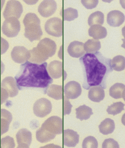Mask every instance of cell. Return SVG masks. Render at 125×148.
Instances as JSON below:
<instances>
[{
    "mask_svg": "<svg viewBox=\"0 0 125 148\" xmlns=\"http://www.w3.org/2000/svg\"><path fill=\"white\" fill-rule=\"evenodd\" d=\"M79 60L84 74L83 88L89 90L92 86H100L105 89L107 77L113 71L111 60L97 52L94 53H86L80 58Z\"/></svg>",
    "mask_w": 125,
    "mask_h": 148,
    "instance_id": "cell-1",
    "label": "cell"
},
{
    "mask_svg": "<svg viewBox=\"0 0 125 148\" xmlns=\"http://www.w3.org/2000/svg\"><path fill=\"white\" fill-rule=\"evenodd\" d=\"M47 62L41 64L26 61L20 65V69L15 77L18 88H45L52 83L53 80L47 70Z\"/></svg>",
    "mask_w": 125,
    "mask_h": 148,
    "instance_id": "cell-2",
    "label": "cell"
},
{
    "mask_svg": "<svg viewBox=\"0 0 125 148\" xmlns=\"http://www.w3.org/2000/svg\"><path fill=\"white\" fill-rule=\"evenodd\" d=\"M56 45L54 41L47 38L40 41L37 47L29 50L30 58L29 62L41 64L43 63L56 53Z\"/></svg>",
    "mask_w": 125,
    "mask_h": 148,
    "instance_id": "cell-3",
    "label": "cell"
},
{
    "mask_svg": "<svg viewBox=\"0 0 125 148\" xmlns=\"http://www.w3.org/2000/svg\"><path fill=\"white\" fill-rule=\"evenodd\" d=\"M23 23L25 26L24 35L31 42L41 39L43 32L41 26V21L37 15L28 13L25 16Z\"/></svg>",
    "mask_w": 125,
    "mask_h": 148,
    "instance_id": "cell-4",
    "label": "cell"
},
{
    "mask_svg": "<svg viewBox=\"0 0 125 148\" xmlns=\"http://www.w3.org/2000/svg\"><path fill=\"white\" fill-rule=\"evenodd\" d=\"M20 30V22L15 17H10L5 19L1 27L3 33L10 38L17 36Z\"/></svg>",
    "mask_w": 125,
    "mask_h": 148,
    "instance_id": "cell-5",
    "label": "cell"
},
{
    "mask_svg": "<svg viewBox=\"0 0 125 148\" xmlns=\"http://www.w3.org/2000/svg\"><path fill=\"white\" fill-rule=\"evenodd\" d=\"M41 127L46 131L55 135L61 134L63 130L62 120L59 116H52L43 123Z\"/></svg>",
    "mask_w": 125,
    "mask_h": 148,
    "instance_id": "cell-6",
    "label": "cell"
},
{
    "mask_svg": "<svg viewBox=\"0 0 125 148\" xmlns=\"http://www.w3.org/2000/svg\"><path fill=\"white\" fill-rule=\"evenodd\" d=\"M23 12V6L19 1L16 0H10L7 3L3 16L5 19L12 17L18 19Z\"/></svg>",
    "mask_w": 125,
    "mask_h": 148,
    "instance_id": "cell-7",
    "label": "cell"
},
{
    "mask_svg": "<svg viewBox=\"0 0 125 148\" xmlns=\"http://www.w3.org/2000/svg\"><path fill=\"white\" fill-rule=\"evenodd\" d=\"M45 29L50 35L56 37H60L62 35V21L57 17L51 18L46 22Z\"/></svg>",
    "mask_w": 125,
    "mask_h": 148,
    "instance_id": "cell-8",
    "label": "cell"
},
{
    "mask_svg": "<svg viewBox=\"0 0 125 148\" xmlns=\"http://www.w3.org/2000/svg\"><path fill=\"white\" fill-rule=\"evenodd\" d=\"M52 106L51 102L47 99L41 98L36 101L34 104L33 110L36 116L44 118L51 112Z\"/></svg>",
    "mask_w": 125,
    "mask_h": 148,
    "instance_id": "cell-9",
    "label": "cell"
},
{
    "mask_svg": "<svg viewBox=\"0 0 125 148\" xmlns=\"http://www.w3.org/2000/svg\"><path fill=\"white\" fill-rule=\"evenodd\" d=\"M12 59L18 64H23L28 61L30 58V52L26 47L22 46H15L11 52Z\"/></svg>",
    "mask_w": 125,
    "mask_h": 148,
    "instance_id": "cell-10",
    "label": "cell"
},
{
    "mask_svg": "<svg viewBox=\"0 0 125 148\" xmlns=\"http://www.w3.org/2000/svg\"><path fill=\"white\" fill-rule=\"evenodd\" d=\"M64 93L68 99H75L81 95L82 89L79 83L72 81L67 84L64 87Z\"/></svg>",
    "mask_w": 125,
    "mask_h": 148,
    "instance_id": "cell-11",
    "label": "cell"
},
{
    "mask_svg": "<svg viewBox=\"0 0 125 148\" xmlns=\"http://www.w3.org/2000/svg\"><path fill=\"white\" fill-rule=\"evenodd\" d=\"M57 9V4L54 0H44L39 6L38 11L41 16L45 18L50 17Z\"/></svg>",
    "mask_w": 125,
    "mask_h": 148,
    "instance_id": "cell-12",
    "label": "cell"
},
{
    "mask_svg": "<svg viewBox=\"0 0 125 148\" xmlns=\"http://www.w3.org/2000/svg\"><path fill=\"white\" fill-rule=\"evenodd\" d=\"M18 148H29L32 141V134L30 131L25 128L19 130L16 135Z\"/></svg>",
    "mask_w": 125,
    "mask_h": 148,
    "instance_id": "cell-13",
    "label": "cell"
},
{
    "mask_svg": "<svg viewBox=\"0 0 125 148\" xmlns=\"http://www.w3.org/2000/svg\"><path fill=\"white\" fill-rule=\"evenodd\" d=\"M1 88L5 89L11 98L17 96L18 93V88L16 80L12 77H8L4 78L1 82Z\"/></svg>",
    "mask_w": 125,
    "mask_h": 148,
    "instance_id": "cell-14",
    "label": "cell"
},
{
    "mask_svg": "<svg viewBox=\"0 0 125 148\" xmlns=\"http://www.w3.org/2000/svg\"><path fill=\"white\" fill-rule=\"evenodd\" d=\"M124 14L120 10H112L107 14V22L110 26H120L124 23Z\"/></svg>",
    "mask_w": 125,
    "mask_h": 148,
    "instance_id": "cell-15",
    "label": "cell"
},
{
    "mask_svg": "<svg viewBox=\"0 0 125 148\" xmlns=\"http://www.w3.org/2000/svg\"><path fill=\"white\" fill-rule=\"evenodd\" d=\"M79 135L73 130L67 129L63 132L64 145L68 147H75L79 142Z\"/></svg>",
    "mask_w": 125,
    "mask_h": 148,
    "instance_id": "cell-16",
    "label": "cell"
},
{
    "mask_svg": "<svg viewBox=\"0 0 125 148\" xmlns=\"http://www.w3.org/2000/svg\"><path fill=\"white\" fill-rule=\"evenodd\" d=\"M84 45V44L83 42L78 41H73L68 46V53L73 58H81L86 53Z\"/></svg>",
    "mask_w": 125,
    "mask_h": 148,
    "instance_id": "cell-17",
    "label": "cell"
},
{
    "mask_svg": "<svg viewBox=\"0 0 125 148\" xmlns=\"http://www.w3.org/2000/svg\"><path fill=\"white\" fill-rule=\"evenodd\" d=\"M48 72L52 78L57 79L62 75V63L60 61L54 60L52 61L48 66Z\"/></svg>",
    "mask_w": 125,
    "mask_h": 148,
    "instance_id": "cell-18",
    "label": "cell"
},
{
    "mask_svg": "<svg viewBox=\"0 0 125 148\" xmlns=\"http://www.w3.org/2000/svg\"><path fill=\"white\" fill-rule=\"evenodd\" d=\"M88 96L91 101L99 103L105 98V90L103 88L100 86H92L89 89Z\"/></svg>",
    "mask_w": 125,
    "mask_h": 148,
    "instance_id": "cell-19",
    "label": "cell"
},
{
    "mask_svg": "<svg viewBox=\"0 0 125 148\" xmlns=\"http://www.w3.org/2000/svg\"><path fill=\"white\" fill-rule=\"evenodd\" d=\"M89 35L95 40L105 38L107 35L106 28L99 25H95L90 26L88 30Z\"/></svg>",
    "mask_w": 125,
    "mask_h": 148,
    "instance_id": "cell-20",
    "label": "cell"
},
{
    "mask_svg": "<svg viewBox=\"0 0 125 148\" xmlns=\"http://www.w3.org/2000/svg\"><path fill=\"white\" fill-rule=\"evenodd\" d=\"M45 94L55 100L62 99L63 97L62 86L58 85L51 84L46 88Z\"/></svg>",
    "mask_w": 125,
    "mask_h": 148,
    "instance_id": "cell-21",
    "label": "cell"
},
{
    "mask_svg": "<svg viewBox=\"0 0 125 148\" xmlns=\"http://www.w3.org/2000/svg\"><path fill=\"white\" fill-rule=\"evenodd\" d=\"M100 132L104 135L112 134L115 129V124L114 121L109 118L106 119L99 125Z\"/></svg>",
    "mask_w": 125,
    "mask_h": 148,
    "instance_id": "cell-22",
    "label": "cell"
},
{
    "mask_svg": "<svg viewBox=\"0 0 125 148\" xmlns=\"http://www.w3.org/2000/svg\"><path fill=\"white\" fill-rule=\"evenodd\" d=\"M125 88L124 84L122 83H116L110 88L109 95L115 99L124 98Z\"/></svg>",
    "mask_w": 125,
    "mask_h": 148,
    "instance_id": "cell-23",
    "label": "cell"
},
{
    "mask_svg": "<svg viewBox=\"0 0 125 148\" xmlns=\"http://www.w3.org/2000/svg\"><path fill=\"white\" fill-rule=\"evenodd\" d=\"M75 110L77 119H79L81 121L88 119L93 114L92 109L86 105L80 106L76 109Z\"/></svg>",
    "mask_w": 125,
    "mask_h": 148,
    "instance_id": "cell-24",
    "label": "cell"
},
{
    "mask_svg": "<svg viewBox=\"0 0 125 148\" xmlns=\"http://www.w3.org/2000/svg\"><path fill=\"white\" fill-rule=\"evenodd\" d=\"M56 135L51 134L41 127L36 132V137L38 141L41 143H46L51 141Z\"/></svg>",
    "mask_w": 125,
    "mask_h": 148,
    "instance_id": "cell-25",
    "label": "cell"
},
{
    "mask_svg": "<svg viewBox=\"0 0 125 148\" xmlns=\"http://www.w3.org/2000/svg\"><path fill=\"white\" fill-rule=\"evenodd\" d=\"M101 45L99 40L94 39H89L84 44V50L87 53H94L101 49Z\"/></svg>",
    "mask_w": 125,
    "mask_h": 148,
    "instance_id": "cell-26",
    "label": "cell"
},
{
    "mask_svg": "<svg viewBox=\"0 0 125 148\" xmlns=\"http://www.w3.org/2000/svg\"><path fill=\"white\" fill-rule=\"evenodd\" d=\"M105 21V16L102 12L98 11L92 13L89 16L88 23L89 26L97 25H102Z\"/></svg>",
    "mask_w": 125,
    "mask_h": 148,
    "instance_id": "cell-27",
    "label": "cell"
},
{
    "mask_svg": "<svg viewBox=\"0 0 125 148\" xmlns=\"http://www.w3.org/2000/svg\"><path fill=\"white\" fill-rule=\"evenodd\" d=\"M111 66L113 70L120 71L125 68V58L121 55H118L113 58L111 62Z\"/></svg>",
    "mask_w": 125,
    "mask_h": 148,
    "instance_id": "cell-28",
    "label": "cell"
},
{
    "mask_svg": "<svg viewBox=\"0 0 125 148\" xmlns=\"http://www.w3.org/2000/svg\"><path fill=\"white\" fill-rule=\"evenodd\" d=\"M124 104L122 102L113 103L111 106H108L107 110L108 114L114 116L121 112L124 110Z\"/></svg>",
    "mask_w": 125,
    "mask_h": 148,
    "instance_id": "cell-29",
    "label": "cell"
},
{
    "mask_svg": "<svg viewBox=\"0 0 125 148\" xmlns=\"http://www.w3.org/2000/svg\"><path fill=\"white\" fill-rule=\"evenodd\" d=\"M78 10L76 9L69 8L63 11V19L65 21H71L78 17Z\"/></svg>",
    "mask_w": 125,
    "mask_h": 148,
    "instance_id": "cell-30",
    "label": "cell"
},
{
    "mask_svg": "<svg viewBox=\"0 0 125 148\" xmlns=\"http://www.w3.org/2000/svg\"><path fill=\"white\" fill-rule=\"evenodd\" d=\"M98 146L97 140L94 137L92 136L86 137L83 140L82 145L83 148H97Z\"/></svg>",
    "mask_w": 125,
    "mask_h": 148,
    "instance_id": "cell-31",
    "label": "cell"
},
{
    "mask_svg": "<svg viewBox=\"0 0 125 148\" xmlns=\"http://www.w3.org/2000/svg\"><path fill=\"white\" fill-rule=\"evenodd\" d=\"M0 147L13 148L15 147L14 139L12 137L7 136L1 139L0 143Z\"/></svg>",
    "mask_w": 125,
    "mask_h": 148,
    "instance_id": "cell-32",
    "label": "cell"
},
{
    "mask_svg": "<svg viewBox=\"0 0 125 148\" xmlns=\"http://www.w3.org/2000/svg\"><path fill=\"white\" fill-rule=\"evenodd\" d=\"M11 122L8 119L0 118V134L1 136L5 134L9 130V127Z\"/></svg>",
    "mask_w": 125,
    "mask_h": 148,
    "instance_id": "cell-33",
    "label": "cell"
},
{
    "mask_svg": "<svg viewBox=\"0 0 125 148\" xmlns=\"http://www.w3.org/2000/svg\"><path fill=\"white\" fill-rule=\"evenodd\" d=\"M103 148H119L120 146L118 142L113 138L105 140L102 144Z\"/></svg>",
    "mask_w": 125,
    "mask_h": 148,
    "instance_id": "cell-34",
    "label": "cell"
},
{
    "mask_svg": "<svg viewBox=\"0 0 125 148\" xmlns=\"http://www.w3.org/2000/svg\"><path fill=\"white\" fill-rule=\"evenodd\" d=\"M82 3L86 8L92 9L96 8L99 3L98 0H82Z\"/></svg>",
    "mask_w": 125,
    "mask_h": 148,
    "instance_id": "cell-35",
    "label": "cell"
},
{
    "mask_svg": "<svg viewBox=\"0 0 125 148\" xmlns=\"http://www.w3.org/2000/svg\"><path fill=\"white\" fill-rule=\"evenodd\" d=\"M73 107L70 102L65 96L64 97L63 100V113L64 116L69 115L71 112V108Z\"/></svg>",
    "mask_w": 125,
    "mask_h": 148,
    "instance_id": "cell-36",
    "label": "cell"
},
{
    "mask_svg": "<svg viewBox=\"0 0 125 148\" xmlns=\"http://www.w3.org/2000/svg\"><path fill=\"white\" fill-rule=\"evenodd\" d=\"M9 47V45L8 42L4 38L1 37V43L0 44V51L1 55H3L8 50Z\"/></svg>",
    "mask_w": 125,
    "mask_h": 148,
    "instance_id": "cell-37",
    "label": "cell"
},
{
    "mask_svg": "<svg viewBox=\"0 0 125 148\" xmlns=\"http://www.w3.org/2000/svg\"><path fill=\"white\" fill-rule=\"evenodd\" d=\"M0 118H4L12 122V116L11 113L9 112L8 110H5V109H2L1 110V113H0Z\"/></svg>",
    "mask_w": 125,
    "mask_h": 148,
    "instance_id": "cell-38",
    "label": "cell"
},
{
    "mask_svg": "<svg viewBox=\"0 0 125 148\" xmlns=\"http://www.w3.org/2000/svg\"><path fill=\"white\" fill-rule=\"evenodd\" d=\"M9 97L8 92L3 88H1L0 90V100L1 101V104L5 102L8 99Z\"/></svg>",
    "mask_w": 125,
    "mask_h": 148,
    "instance_id": "cell-39",
    "label": "cell"
}]
</instances>
